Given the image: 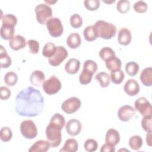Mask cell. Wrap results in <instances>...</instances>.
Masks as SVG:
<instances>
[{
    "label": "cell",
    "mask_w": 152,
    "mask_h": 152,
    "mask_svg": "<svg viewBox=\"0 0 152 152\" xmlns=\"http://www.w3.org/2000/svg\"><path fill=\"white\" fill-rule=\"evenodd\" d=\"M44 107V99L40 91L28 86L21 90L15 97V111L20 116L35 117Z\"/></svg>",
    "instance_id": "1"
},
{
    "label": "cell",
    "mask_w": 152,
    "mask_h": 152,
    "mask_svg": "<svg viewBox=\"0 0 152 152\" xmlns=\"http://www.w3.org/2000/svg\"><path fill=\"white\" fill-rule=\"evenodd\" d=\"M98 37L108 40L113 37L116 33V27L112 23L104 20H98L93 25Z\"/></svg>",
    "instance_id": "2"
},
{
    "label": "cell",
    "mask_w": 152,
    "mask_h": 152,
    "mask_svg": "<svg viewBox=\"0 0 152 152\" xmlns=\"http://www.w3.org/2000/svg\"><path fill=\"white\" fill-rule=\"evenodd\" d=\"M62 128L53 123L50 122L46 128V137L50 147L55 148L59 146L62 140L61 129Z\"/></svg>",
    "instance_id": "3"
},
{
    "label": "cell",
    "mask_w": 152,
    "mask_h": 152,
    "mask_svg": "<svg viewBox=\"0 0 152 152\" xmlns=\"http://www.w3.org/2000/svg\"><path fill=\"white\" fill-rule=\"evenodd\" d=\"M35 12L37 21L40 24H46L52 17L51 8L45 4H40L36 6Z\"/></svg>",
    "instance_id": "4"
},
{
    "label": "cell",
    "mask_w": 152,
    "mask_h": 152,
    "mask_svg": "<svg viewBox=\"0 0 152 152\" xmlns=\"http://www.w3.org/2000/svg\"><path fill=\"white\" fill-rule=\"evenodd\" d=\"M20 132L26 139L31 140L37 135V129L33 121L31 120L23 121L20 124Z\"/></svg>",
    "instance_id": "5"
},
{
    "label": "cell",
    "mask_w": 152,
    "mask_h": 152,
    "mask_svg": "<svg viewBox=\"0 0 152 152\" xmlns=\"http://www.w3.org/2000/svg\"><path fill=\"white\" fill-rule=\"evenodd\" d=\"M42 87L46 94L53 95L57 93L61 90V83L56 76L52 75L49 79L45 81Z\"/></svg>",
    "instance_id": "6"
},
{
    "label": "cell",
    "mask_w": 152,
    "mask_h": 152,
    "mask_svg": "<svg viewBox=\"0 0 152 152\" xmlns=\"http://www.w3.org/2000/svg\"><path fill=\"white\" fill-rule=\"evenodd\" d=\"M49 34L53 37H58L62 35L64 31V27L59 18H50L46 24Z\"/></svg>",
    "instance_id": "7"
},
{
    "label": "cell",
    "mask_w": 152,
    "mask_h": 152,
    "mask_svg": "<svg viewBox=\"0 0 152 152\" xmlns=\"http://www.w3.org/2000/svg\"><path fill=\"white\" fill-rule=\"evenodd\" d=\"M81 104L80 99L76 97H71L65 100L61 105L62 110L67 114H71L77 111Z\"/></svg>",
    "instance_id": "8"
},
{
    "label": "cell",
    "mask_w": 152,
    "mask_h": 152,
    "mask_svg": "<svg viewBox=\"0 0 152 152\" xmlns=\"http://www.w3.org/2000/svg\"><path fill=\"white\" fill-rule=\"evenodd\" d=\"M68 53L67 50L62 46H58L56 47V52L55 54L49 58V64L53 66L60 65L68 56Z\"/></svg>",
    "instance_id": "9"
},
{
    "label": "cell",
    "mask_w": 152,
    "mask_h": 152,
    "mask_svg": "<svg viewBox=\"0 0 152 152\" xmlns=\"http://www.w3.org/2000/svg\"><path fill=\"white\" fill-rule=\"evenodd\" d=\"M134 106L142 116L151 115V105L145 97H141L137 99L135 101Z\"/></svg>",
    "instance_id": "10"
},
{
    "label": "cell",
    "mask_w": 152,
    "mask_h": 152,
    "mask_svg": "<svg viewBox=\"0 0 152 152\" xmlns=\"http://www.w3.org/2000/svg\"><path fill=\"white\" fill-rule=\"evenodd\" d=\"M135 110L130 105H124L121 106L118 111L119 119L124 122L129 121L135 115Z\"/></svg>",
    "instance_id": "11"
},
{
    "label": "cell",
    "mask_w": 152,
    "mask_h": 152,
    "mask_svg": "<svg viewBox=\"0 0 152 152\" xmlns=\"http://www.w3.org/2000/svg\"><path fill=\"white\" fill-rule=\"evenodd\" d=\"M81 124L80 121L76 119L69 120L65 125V129L68 135L71 136H76L81 132Z\"/></svg>",
    "instance_id": "12"
},
{
    "label": "cell",
    "mask_w": 152,
    "mask_h": 152,
    "mask_svg": "<svg viewBox=\"0 0 152 152\" xmlns=\"http://www.w3.org/2000/svg\"><path fill=\"white\" fill-rule=\"evenodd\" d=\"M124 89L128 95L134 96L140 92V88L138 83L135 80L129 79L125 83Z\"/></svg>",
    "instance_id": "13"
},
{
    "label": "cell",
    "mask_w": 152,
    "mask_h": 152,
    "mask_svg": "<svg viewBox=\"0 0 152 152\" xmlns=\"http://www.w3.org/2000/svg\"><path fill=\"white\" fill-rule=\"evenodd\" d=\"M132 39V36L131 31L126 28H121L118 34V42L120 45H128L131 43Z\"/></svg>",
    "instance_id": "14"
},
{
    "label": "cell",
    "mask_w": 152,
    "mask_h": 152,
    "mask_svg": "<svg viewBox=\"0 0 152 152\" xmlns=\"http://www.w3.org/2000/svg\"><path fill=\"white\" fill-rule=\"evenodd\" d=\"M120 141V135L119 132L113 129L110 128L107 130L105 135V142L106 143L115 146Z\"/></svg>",
    "instance_id": "15"
},
{
    "label": "cell",
    "mask_w": 152,
    "mask_h": 152,
    "mask_svg": "<svg viewBox=\"0 0 152 152\" xmlns=\"http://www.w3.org/2000/svg\"><path fill=\"white\" fill-rule=\"evenodd\" d=\"M27 42L25 38L20 34L14 36L9 42L10 48L14 50H18L26 47Z\"/></svg>",
    "instance_id": "16"
},
{
    "label": "cell",
    "mask_w": 152,
    "mask_h": 152,
    "mask_svg": "<svg viewBox=\"0 0 152 152\" xmlns=\"http://www.w3.org/2000/svg\"><path fill=\"white\" fill-rule=\"evenodd\" d=\"M30 81L32 85L39 87L42 86L45 81V75L40 70H35L30 76Z\"/></svg>",
    "instance_id": "17"
},
{
    "label": "cell",
    "mask_w": 152,
    "mask_h": 152,
    "mask_svg": "<svg viewBox=\"0 0 152 152\" xmlns=\"http://www.w3.org/2000/svg\"><path fill=\"white\" fill-rule=\"evenodd\" d=\"M50 145L48 141L38 140L28 149L29 152H46L49 150Z\"/></svg>",
    "instance_id": "18"
},
{
    "label": "cell",
    "mask_w": 152,
    "mask_h": 152,
    "mask_svg": "<svg viewBox=\"0 0 152 152\" xmlns=\"http://www.w3.org/2000/svg\"><path fill=\"white\" fill-rule=\"evenodd\" d=\"M80 67V62L76 58L69 59L65 65V70L69 74H75L78 72Z\"/></svg>",
    "instance_id": "19"
},
{
    "label": "cell",
    "mask_w": 152,
    "mask_h": 152,
    "mask_svg": "<svg viewBox=\"0 0 152 152\" xmlns=\"http://www.w3.org/2000/svg\"><path fill=\"white\" fill-rule=\"evenodd\" d=\"M140 80L141 83L147 87L152 85V68L147 67L144 68L140 74Z\"/></svg>",
    "instance_id": "20"
},
{
    "label": "cell",
    "mask_w": 152,
    "mask_h": 152,
    "mask_svg": "<svg viewBox=\"0 0 152 152\" xmlns=\"http://www.w3.org/2000/svg\"><path fill=\"white\" fill-rule=\"evenodd\" d=\"M66 43L71 49L78 48L81 43V39L80 34L77 33H72L70 34L67 37Z\"/></svg>",
    "instance_id": "21"
},
{
    "label": "cell",
    "mask_w": 152,
    "mask_h": 152,
    "mask_svg": "<svg viewBox=\"0 0 152 152\" xmlns=\"http://www.w3.org/2000/svg\"><path fill=\"white\" fill-rule=\"evenodd\" d=\"M12 61L2 45L0 46V63L1 68H7L11 64Z\"/></svg>",
    "instance_id": "22"
},
{
    "label": "cell",
    "mask_w": 152,
    "mask_h": 152,
    "mask_svg": "<svg viewBox=\"0 0 152 152\" xmlns=\"http://www.w3.org/2000/svg\"><path fill=\"white\" fill-rule=\"evenodd\" d=\"M78 143L77 141L73 138H69L65 141L63 147L59 151L62 152H75L78 150Z\"/></svg>",
    "instance_id": "23"
},
{
    "label": "cell",
    "mask_w": 152,
    "mask_h": 152,
    "mask_svg": "<svg viewBox=\"0 0 152 152\" xmlns=\"http://www.w3.org/2000/svg\"><path fill=\"white\" fill-rule=\"evenodd\" d=\"M84 39L88 42H92L97 39L98 36L94 26H88L83 31Z\"/></svg>",
    "instance_id": "24"
},
{
    "label": "cell",
    "mask_w": 152,
    "mask_h": 152,
    "mask_svg": "<svg viewBox=\"0 0 152 152\" xmlns=\"http://www.w3.org/2000/svg\"><path fill=\"white\" fill-rule=\"evenodd\" d=\"M106 66L110 71H114L121 68L122 62L116 55L106 61Z\"/></svg>",
    "instance_id": "25"
},
{
    "label": "cell",
    "mask_w": 152,
    "mask_h": 152,
    "mask_svg": "<svg viewBox=\"0 0 152 152\" xmlns=\"http://www.w3.org/2000/svg\"><path fill=\"white\" fill-rule=\"evenodd\" d=\"M95 79L97 80L100 86L103 88L107 87L109 85L110 81L109 75L105 72H100L98 73L95 77Z\"/></svg>",
    "instance_id": "26"
},
{
    "label": "cell",
    "mask_w": 152,
    "mask_h": 152,
    "mask_svg": "<svg viewBox=\"0 0 152 152\" xmlns=\"http://www.w3.org/2000/svg\"><path fill=\"white\" fill-rule=\"evenodd\" d=\"M14 27L1 26L0 34L1 37L4 40H11L14 36Z\"/></svg>",
    "instance_id": "27"
},
{
    "label": "cell",
    "mask_w": 152,
    "mask_h": 152,
    "mask_svg": "<svg viewBox=\"0 0 152 152\" xmlns=\"http://www.w3.org/2000/svg\"><path fill=\"white\" fill-rule=\"evenodd\" d=\"M94 74V73L92 71L87 69L83 68L82 72H81L79 76L80 83L83 85H86L90 83L91 81Z\"/></svg>",
    "instance_id": "28"
},
{
    "label": "cell",
    "mask_w": 152,
    "mask_h": 152,
    "mask_svg": "<svg viewBox=\"0 0 152 152\" xmlns=\"http://www.w3.org/2000/svg\"><path fill=\"white\" fill-rule=\"evenodd\" d=\"M110 78L113 83L116 84H119L122 83V82L124 80L125 74L121 69H119L112 71L110 74Z\"/></svg>",
    "instance_id": "29"
},
{
    "label": "cell",
    "mask_w": 152,
    "mask_h": 152,
    "mask_svg": "<svg viewBox=\"0 0 152 152\" xmlns=\"http://www.w3.org/2000/svg\"><path fill=\"white\" fill-rule=\"evenodd\" d=\"M128 143L131 149L137 151L141 148L143 144V141L140 136L136 135L130 137Z\"/></svg>",
    "instance_id": "30"
},
{
    "label": "cell",
    "mask_w": 152,
    "mask_h": 152,
    "mask_svg": "<svg viewBox=\"0 0 152 152\" xmlns=\"http://www.w3.org/2000/svg\"><path fill=\"white\" fill-rule=\"evenodd\" d=\"M1 20L2 26L12 27H14L17 23V17L12 14L4 15L2 17H1Z\"/></svg>",
    "instance_id": "31"
},
{
    "label": "cell",
    "mask_w": 152,
    "mask_h": 152,
    "mask_svg": "<svg viewBox=\"0 0 152 152\" xmlns=\"http://www.w3.org/2000/svg\"><path fill=\"white\" fill-rule=\"evenodd\" d=\"M139 65L134 61L128 62L125 65V71L126 74L131 77L137 75L139 71Z\"/></svg>",
    "instance_id": "32"
},
{
    "label": "cell",
    "mask_w": 152,
    "mask_h": 152,
    "mask_svg": "<svg viewBox=\"0 0 152 152\" xmlns=\"http://www.w3.org/2000/svg\"><path fill=\"white\" fill-rule=\"evenodd\" d=\"M99 55L103 61L106 62L110 58L115 56V53L112 48L109 47H104L100 50Z\"/></svg>",
    "instance_id": "33"
},
{
    "label": "cell",
    "mask_w": 152,
    "mask_h": 152,
    "mask_svg": "<svg viewBox=\"0 0 152 152\" xmlns=\"http://www.w3.org/2000/svg\"><path fill=\"white\" fill-rule=\"evenodd\" d=\"M56 47L55 44L52 42H48L45 45L42 50V55L46 57L50 58L55 53Z\"/></svg>",
    "instance_id": "34"
},
{
    "label": "cell",
    "mask_w": 152,
    "mask_h": 152,
    "mask_svg": "<svg viewBox=\"0 0 152 152\" xmlns=\"http://www.w3.org/2000/svg\"><path fill=\"white\" fill-rule=\"evenodd\" d=\"M18 81L17 74L13 71H10L5 74L4 76V81L7 86H13L16 84Z\"/></svg>",
    "instance_id": "35"
},
{
    "label": "cell",
    "mask_w": 152,
    "mask_h": 152,
    "mask_svg": "<svg viewBox=\"0 0 152 152\" xmlns=\"http://www.w3.org/2000/svg\"><path fill=\"white\" fill-rule=\"evenodd\" d=\"M12 137V132L11 129L7 126L2 127L0 131L1 140L4 142H8L11 140Z\"/></svg>",
    "instance_id": "36"
},
{
    "label": "cell",
    "mask_w": 152,
    "mask_h": 152,
    "mask_svg": "<svg viewBox=\"0 0 152 152\" xmlns=\"http://www.w3.org/2000/svg\"><path fill=\"white\" fill-rule=\"evenodd\" d=\"M69 23L72 27L78 28L83 24V18L79 14H74L70 17Z\"/></svg>",
    "instance_id": "37"
},
{
    "label": "cell",
    "mask_w": 152,
    "mask_h": 152,
    "mask_svg": "<svg viewBox=\"0 0 152 152\" xmlns=\"http://www.w3.org/2000/svg\"><path fill=\"white\" fill-rule=\"evenodd\" d=\"M116 8L119 12L126 13L130 9V2L127 0H120L117 2Z\"/></svg>",
    "instance_id": "38"
},
{
    "label": "cell",
    "mask_w": 152,
    "mask_h": 152,
    "mask_svg": "<svg viewBox=\"0 0 152 152\" xmlns=\"http://www.w3.org/2000/svg\"><path fill=\"white\" fill-rule=\"evenodd\" d=\"M84 147L87 151L93 152L97 150L98 148V143L95 140L88 139L84 142Z\"/></svg>",
    "instance_id": "39"
},
{
    "label": "cell",
    "mask_w": 152,
    "mask_h": 152,
    "mask_svg": "<svg viewBox=\"0 0 152 152\" xmlns=\"http://www.w3.org/2000/svg\"><path fill=\"white\" fill-rule=\"evenodd\" d=\"M50 122L56 124V125L60 126L62 128H63V127L64 126V125L65 124V120L64 117L62 115L57 113L54 114L52 116V117L51 118V119L50 120Z\"/></svg>",
    "instance_id": "40"
},
{
    "label": "cell",
    "mask_w": 152,
    "mask_h": 152,
    "mask_svg": "<svg viewBox=\"0 0 152 152\" xmlns=\"http://www.w3.org/2000/svg\"><path fill=\"white\" fill-rule=\"evenodd\" d=\"M151 115H145L141 120V126L146 131H151Z\"/></svg>",
    "instance_id": "41"
},
{
    "label": "cell",
    "mask_w": 152,
    "mask_h": 152,
    "mask_svg": "<svg viewBox=\"0 0 152 152\" xmlns=\"http://www.w3.org/2000/svg\"><path fill=\"white\" fill-rule=\"evenodd\" d=\"M84 7L90 11L97 10L100 6L99 0H86L84 1Z\"/></svg>",
    "instance_id": "42"
},
{
    "label": "cell",
    "mask_w": 152,
    "mask_h": 152,
    "mask_svg": "<svg viewBox=\"0 0 152 152\" xmlns=\"http://www.w3.org/2000/svg\"><path fill=\"white\" fill-rule=\"evenodd\" d=\"M134 10L138 13H144L147 11V4L143 1H138L134 3L133 6Z\"/></svg>",
    "instance_id": "43"
},
{
    "label": "cell",
    "mask_w": 152,
    "mask_h": 152,
    "mask_svg": "<svg viewBox=\"0 0 152 152\" xmlns=\"http://www.w3.org/2000/svg\"><path fill=\"white\" fill-rule=\"evenodd\" d=\"M29 52L33 54H37L39 51V43L34 39H30L27 42Z\"/></svg>",
    "instance_id": "44"
},
{
    "label": "cell",
    "mask_w": 152,
    "mask_h": 152,
    "mask_svg": "<svg viewBox=\"0 0 152 152\" xmlns=\"http://www.w3.org/2000/svg\"><path fill=\"white\" fill-rule=\"evenodd\" d=\"M10 90L5 86H1L0 88V97L2 100H7L11 96Z\"/></svg>",
    "instance_id": "45"
},
{
    "label": "cell",
    "mask_w": 152,
    "mask_h": 152,
    "mask_svg": "<svg viewBox=\"0 0 152 152\" xmlns=\"http://www.w3.org/2000/svg\"><path fill=\"white\" fill-rule=\"evenodd\" d=\"M100 151L101 152H114L115 151V146L105 143L101 147Z\"/></svg>",
    "instance_id": "46"
},
{
    "label": "cell",
    "mask_w": 152,
    "mask_h": 152,
    "mask_svg": "<svg viewBox=\"0 0 152 152\" xmlns=\"http://www.w3.org/2000/svg\"><path fill=\"white\" fill-rule=\"evenodd\" d=\"M147 135H146V141H147V144H148L149 146H151V131L147 132Z\"/></svg>",
    "instance_id": "47"
}]
</instances>
